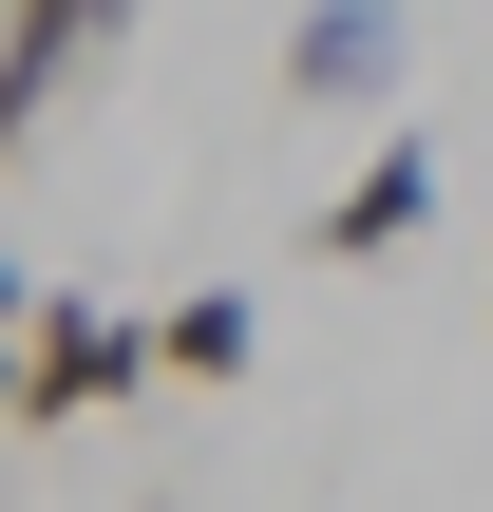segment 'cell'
I'll list each match as a JSON object with an SVG mask.
<instances>
[{"mask_svg": "<svg viewBox=\"0 0 493 512\" xmlns=\"http://www.w3.org/2000/svg\"><path fill=\"white\" fill-rule=\"evenodd\" d=\"M171 361H152V323L133 304H76V285H38V323H19V437H57V418H114V399H152Z\"/></svg>", "mask_w": 493, "mask_h": 512, "instance_id": "cell-1", "label": "cell"}, {"mask_svg": "<svg viewBox=\"0 0 493 512\" xmlns=\"http://www.w3.org/2000/svg\"><path fill=\"white\" fill-rule=\"evenodd\" d=\"M399 76H418L399 0H304L285 19V114H399Z\"/></svg>", "mask_w": 493, "mask_h": 512, "instance_id": "cell-2", "label": "cell"}, {"mask_svg": "<svg viewBox=\"0 0 493 512\" xmlns=\"http://www.w3.org/2000/svg\"><path fill=\"white\" fill-rule=\"evenodd\" d=\"M418 228H437V114H380V152L304 209V247H323V266H380V247H418Z\"/></svg>", "mask_w": 493, "mask_h": 512, "instance_id": "cell-3", "label": "cell"}, {"mask_svg": "<svg viewBox=\"0 0 493 512\" xmlns=\"http://www.w3.org/2000/svg\"><path fill=\"white\" fill-rule=\"evenodd\" d=\"M114 38H133V0H0V152H19V133L114 57Z\"/></svg>", "mask_w": 493, "mask_h": 512, "instance_id": "cell-4", "label": "cell"}, {"mask_svg": "<svg viewBox=\"0 0 493 512\" xmlns=\"http://www.w3.org/2000/svg\"><path fill=\"white\" fill-rule=\"evenodd\" d=\"M152 361H171V380H247V285H190V304H152Z\"/></svg>", "mask_w": 493, "mask_h": 512, "instance_id": "cell-5", "label": "cell"}, {"mask_svg": "<svg viewBox=\"0 0 493 512\" xmlns=\"http://www.w3.org/2000/svg\"><path fill=\"white\" fill-rule=\"evenodd\" d=\"M19 323H38V266H19V247H0V342H19Z\"/></svg>", "mask_w": 493, "mask_h": 512, "instance_id": "cell-6", "label": "cell"}, {"mask_svg": "<svg viewBox=\"0 0 493 512\" xmlns=\"http://www.w3.org/2000/svg\"><path fill=\"white\" fill-rule=\"evenodd\" d=\"M0 418H38V399H19V342H0Z\"/></svg>", "mask_w": 493, "mask_h": 512, "instance_id": "cell-7", "label": "cell"}]
</instances>
